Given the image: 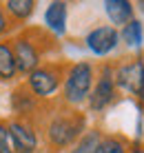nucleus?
Wrapping results in <instances>:
<instances>
[{"label":"nucleus","instance_id":"18","mask_svg":"<svg viewBox=\"0 0 144 153\" xmlns=\"http://www.w3.org/2000/svg\"><path fill=\"white\" fill-rule=\"evenodd\" d=\"M9 29H11L9 16H7V11H4V4H0V38L9 33Z\"/></svg>","mask_w":144,"mask_h":153},{"label":"nucleus","instance_id":"15","mask_svg":"<svg viewBox=\"0 0 144 153\" xmlns=\"http://www.w3.org/2000/svg\"><path fill=\"white\" fill-rule=\"evenodd\" d=\"M120 38L126 42L129 47H140L142 40H144V31H142V22L140 20L133 18L129 25H124V29H122Z\"/></svg>","mask_w":144,"mask_h":153},{"label":"nucleus","instance_id":"16","mask_svg":"<svg viewBox=\"0 0 144 153\" xmlns=\"http://www.w3.org/2000/svg\"><path fill=\"white\" fill-rule=\"evenodd\" d=\"M95 153H126V140L120 135H106L102 138Z\"/></svg>","mask_w":144,"mask_h":153},{"label":"nucleus","instance_id":"4","mask_svg":"<svg viewBox=\"0 0 144 153\" xmlns=\"http://www.w3.org/2000/svg\"><path fill=\"white\" fill-rule=\"evenodd\" d=\"M69 67H71L69 62H45L27 76V87L38 100H47L60 89V84H65Z\"/></svg>","mask_w":144,"mask_h":153},{"label":"nucleus","instance_id":"19","mask_svg":"<svg viewBox=\"0 0 144 153\" xmlns=\"http://www.w3.org/2000/svg\"><path fill=\"white\" fill-rule=\"evenodd\" d=\"M131 153H144V144H137V146H135V149H133Z\"/></svg>","mask_w":144,"mask_h":153},{"label":"nucleus","instance_id":"12","mask_svg":"<svg viewBox=\"0 0 144 153\" xmlns=\"http://www.w3.org/2000/svg\"><path fill=\"white\" fill-rule=\"evenodd\" d=\"M104 9L113 25H129L133 20V4L129 0H106Z\"/></svg>","mask_w":144,"mask_h":153},{"label":"nucleus","instance_id":"1","mask_svg":"<svg viewBox=\"0 0 144 153\" xmlns=\"http://www.w3.org/2000/svg\"><path fill=\"white\" fill-rule=\"evenodd\" d=\"M11 47H13V53H16L18 76L33 73L40 65H45V56L58 49L56 38L40 27L22 29L18 36L11 38Z\"/></svg>","mask_w":144,"mask_h":153},{"label":"nucleus","instance_id":"9","mask_svg":"<svg viewBox=\"0 0 144 153\" xmlns=\"http://www.w3.org/2000/svg\"><path fill=\"white\" fill-rule=\"evenodd\" d=\"M11 109L16 113V118H31L33 120V113L40 111V100L33 96L29 87L24 84H18L11 93Z\"/></svg>","mask_w":144,"mask_h":153},{"label":"nucleus","instance_id":"20","mask_svg":"<svg viewBox=\"0 0 144 153\" xmlns=\"http://www.w3.org/2000/svg\"><path fill=\"white\" fill-rule=\"evenodd\" d=\"M140 100H142V102H144V89H142V96H140Z\"/></svg>","mask_w":144,"mask_h":153},{"label":"nucleus","instance_id":"2","mask_svg":"<svg viewBox=\"0 0 144 153\" xmlns=\"http://www.w3.org/2000/svg\"><path fill=\"white\" fill-rule=\"evenodd\" d=\"M87 115L76 107H60L51 113V118L45 124V138L51 153L65 151L73 146L84 135Z\"/></svg>","mask_w":144,"mask_h":153},{"label":"nucleus","instance_id":"8","mask_svg":"<svg viewBox=\"0 0 144 153\" xmlns=\"http://www.w3.org/2000/svg\"><path fill=\"white\" fill-rule=\"evenodd\" d=\"M118 40H120V33L115 27L111 25H102V27H95L89 31L87 36V47L93 51L95 56H106L118 47Z\"/></svg>","mask_w":144,"mask_h":153},{"label":"nucleus","instance_id":"17","mask_svg":"<svg viewBox=\"0 0 144 153\" xmlns=\"http://www.w3.org/2000/svg\"><path fill=\"white\" fill-rule=\"evenodd\" d=\"M0 153H16L11 146V138H9V124L2 118H0Z\"/></svg>","mask_w":144,"mask_h":153},{"label":"nucleus","instance_id":"11","mask_svg":"<svg viewBox=\"0 0 144 153\" xmlns=\"http://www.w3.org/2000/svg\"><path fill=\"white\" fill-rule=\"evenodd\" d=\"M18 76V65H16V53L11 40L0 42V82H11Z\"/></svg>","mask_w":144,"mask_h":153},{"label":"nucleus","instance_id":"3","mask_svg":"<svg viewBox=\"0 0 144 153\" xmlns=\"http://www.w3.org/2000/svg\"><path fill=\"white\" fill-rule=\"evenodd\" d=\"M93 89V67L89 62H76L69 67L65 84H62V102L69 107H78L89 100Z\"/></svg>","mask_w":144,"mask_h":153},{"label":"nucleus","instance_id":"6","mask_svg":"<svg viewBox=\"0 0 144 153\" xmlns=\"http://www.w3.org/2000/svg\"><path fill=\"white\" fill-rule=\"evenodd\" d=\"M9 138L16 153H38V131L31 118H9Z\"/></svg>","mask_w":144,"mask_h":153},{"label":"nucleus","instance_id":"7","mask_svg":"<svg viewBox=\"0 0 144 153\" xmlns=\"http://www.w3.org/2000/svg\"><path fill=\"white\" fill-rule=\"evenodd\" d=\"M115 98V80H113V67L104 65L100 69V78L91 89L89 96V109L91 111H104Z\"/></svg>","mask_w":144,"mask_h":153},{"label":"nucleus","instance_id":"5","mask_svg":"<svg viewBox=\"0 0 144 153\" xmlns=\"http://www.w3.org/2000/svg\"><path fill=\"white\" fill-rule=\"evenodd\" d=\"M113 80H115V87L140 98L144 89V60L140 56L126 58V62L113 67Z\"/></svg>","mask_w":144,"mask_h":153},{"label":"nucleus","instance_id":"13","mask_svg":"<svg viewBox=\"0 0 144 153\" xmlns=\"http://www.w3.org/2000/svg\"><path fill=\"white\" fill-rule=\"evenodd\" d=\"M45 25L53 33H65L67 29V2H51L45 11Z\"/></svg>","mask_w":144,"mask_h":153},{"label":"nucleus","instance_id":"14","mask_svg":"<svg viewBox=\"0 0 144 153\" xmlns=\"http://www.w3.org/2000/svg\"><path fill=\"white\" fill-rule=\"evenodd\" d=\"M100 142H102V133H100L98 129H89V131H84V135L69 149V153H95L98 146H100Z\"/></svg>","mask_w":144,"mask_h":153},{"label":"nucleus","instance_id":"10","mask_svg":"<svg viewBox=\"0 0 144 153\" xmlns=\"http://www.w3.org/2000/svg\"><path fill=\"white\" fill-rule=\"evenodd\" d=\"M2 4H4L7 16H9L11 27H20V25L27 22V18L36 11L33 0H7V2H2Z\"/></svg>","mask_w":144,"mask_h":153}]
</instances>
